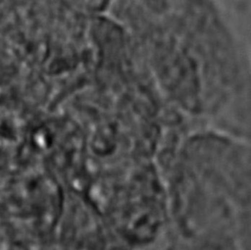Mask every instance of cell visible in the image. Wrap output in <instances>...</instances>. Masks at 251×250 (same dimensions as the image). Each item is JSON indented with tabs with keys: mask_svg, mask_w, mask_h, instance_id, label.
Here are the masks:
<instances>
[{
	"mask_svg": "<svg viewBox=\"0 0 251 250\" xmlns=\"http://www.w3.org/2000/svg\"><path fill=\"white\" fill-rule=\"evenodd\" d=\"M234 236L238 250H251V213L239 217Z\"/></svg>",
	"mask_w": 251,
	"mask_h": 250,
	"instance_id": "6da1fadb",
	"label": "cell"
}]
</instances>
